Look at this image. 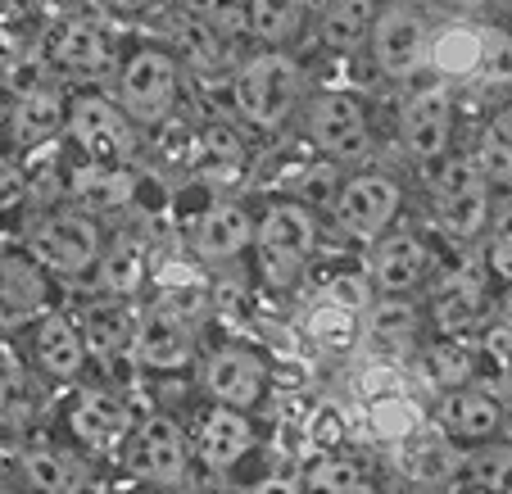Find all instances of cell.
<instances>
[{"label":"cell","instance_id":"13","mask_svg":"<svg viewBox=\"0 0 512 494\" xmlns=\"http://www.w3.org/2000/svg\"><path fill=\"white\" fill-rule=\"evenodd\" d=\"M454 127V87L445 82H426V87L408 91V100L399 105V146L422 168H435L445 155H454Z\"/></svg>","mask_w":512,"mask_h":494},{"label":"cell","instance_id":"15","mask_svg":"<svg viewBox=\"0 0 512 494\" xmlns=\"http://www.w3.org/2000/svg\"><path fill=\"white\" fill-rule=\"evenodd\" d=\"M64 427L87 454H123L136 431V413L118 390L78 386L64 404Z\"/></svg>","mask_w":512,"mask_h":494},{"label":"cell","instance_id":"46","mask_svg":"<svg viewBox=\"0 0 512 494\" xmlns=\"http://www.w3.org/2000/svg\"><path fill=\"white\" fill-rule=\"evenodd\" d=\"M0 494H19V490H0Z\"/></svg>","mask_w":512,"mask_h":494},{"label":"cell","instance_id":"17","mask_svg":"<svg viewBox=\"0 0 512 494\" xmlns=\"http://www.w3.org/2000/svg\"><path fill=\"white\" fill-rule=\"evenodd\" d=\"M200 386L218 408H259L268 395V363L250 345H218L200 363Z\"/></svg>","mask_w":512,"mask_h":494},{"label":"cell","instance_id":"30","mask_svg":"<svg viewBox=\"0 0 512 494\" xmlns=\"http://www.w3.org/2000/svg\"><path fill=\"white\" fill-rule=\"evenodd\" d=\"M304 336H309L322 354H349V349H358V340L368 336V327H363V313L318 295V300L309 304V313H304Z\"/></svg>","mask_w":512,"mask_h":494},{"label":"cell","instance_id":"39","mask_svg":"<svg viewBox=\"0 0 512 494\" xmlns=\"http://www.w3.org/2000/svg\"><path fill=\"white\" fill-rule=\"evenodd\" d=\"M481 263L490 268L494 286H499V291H508V286H512V227H499V232H490Z\"/></svg>","mask_w":512,"mask_h":494},{"label":"cell","instance_id":"41","mask_svg":"<svg viewBox=\"0 0 512 494\" xmlns=\"http://www.w3.org/2000/svg\"><path fill=\"white\" fill-rule=\"evenodd\" d=\"M490 336H494V345H499L503 354L512 359V286H508V291H499V309H494Z\"/></svg>","mask_w":512,"mask_h":494},{"label":"cell","instance_id":"5","mask_svg":"<svg viewBox=\"0 0 512 494\" xmlns=\"http://www.w3.org/2000/svg\"><path fill=\"white\" fill-rule=\"evenodd\" d=\"M114 100L136 127H164L182 100V59L164 46L127 50L114 78Z\"/></svg>","mask_w":512,"mask_h":494},{"label":"cell","instance_id":"43","mask_svg":"<svg viewBox=\"0 0 512 494\" xmlns=\"http://www.w3.org/2000/svg\"><path fill=\"white\" fill-rule=\"evenodd\" d=\"M485 132H490L499 146L512 150V96L503 100V105H494V114H490V123H485Z\"/></svg>","mask_w":512,"mask_h":494},{"label":"cell","instance_id":"37","mask_svg":"<svg viewBox=\"0 0 512 494\" xmlns=\"http://www.w3.org/2000/svg\"><path fill=\"white\" fill-rule=\"evenodd\" d=\"M476 87L485 91H512V32L499 23H485V59Z\"/></svg>","mask_w":512,"mask_h":494},{"label":"cell","instance_id":"45","mask_svg":"<svg viewBox=\"0 0 512 494\" xmlns=\"http://www.w3.org/2000/svg\"><path fill=\"white\" fill-rule=\"evenodd\" d=\"M123 494H164V490H150V485H132V490H123Z\"/></svg>","mask_w":512,"mask_h":494},{"label":"cell","instance_id":"18","mask_svg":"<svg viewBox=\"0 0 512 494\" xmlns=\"http://www.w3.org/2000/svg\"><path fill=\"white\" fill-rule=\"evenodd\" d=\"M431 427L458 449H481L503 436V404L481 386H463L435 399Z\"/></svg>","mask_w":512,"mask_h":494},{"label":"cell","instance_id":"6","mask_svg":"<svg viewBox=\"0 0 512 494\" xmlns=\"http://www.w3.org/2000/svg\"><path fill=\"white\" fill-rule=\"evenodd\" d=\"M68 141L82 150V164L105 168H132L141 150V127L123 114L118 100L105 91H78L68 96Z\"/></svg>","mask_w":512,"mask_h":494},{"label":"cell","instance_id":"9","mask_svg":"<svg viewBox=\"0 0 512 494\" xmlns=\"http://www.w3.org/2000/svg\"><path fill=\"white\" fill-rule=\"evenodd\" d=\"M435 19L413 0H381V14L372 23L368 55L390 82H413L431 64Z\"/></svg>","mask_w":512,"mask_h":494},{"label":"cell","instance_id":"38","mask_svg":"<svg viewBox=\"0 0 512 494\" xmlns=\"http://www.w3.org/2000/svg\"><path fill=\"white\" fill-rule=\"evenodd\" d=\"M32 413H37V395H32L28 372L5 368L0 372V422L5 427H23V422H32Z\"/></svg>","mask_w":512,"mask_h":494},{"label":"cell","instance_id":"40","mask_svg":"<svg viewBox=\"0 0 512 494\" xmlns=\"http://www.w3.org/2000/svg\"><path fill=\"white\" fill-rule=\"evenodd\" d=\"M23 200H28V173L10 155H0V209H14Z\"/></svg>","mask_w":512,"mask_h":494},{"label":"cell","instance_id":"7","mask_svg":"<svg viewBox=\"0 0 512 494\" xmlns=\"http://www.w3.org/2000/svg\"><path fill=\"white\" fill-rule=\"evenodd\" d=\"M399 209H404V182L395 173H381V168H358V173L340 177L336 195L327 204L336 232L368 245L395 227Z\"/></svg>","mask_w":512,"mask_h":494},{"label":"cell","instance_id":"21","mask_svg":"<svg viewBox=\"0 0 512 494\" xmlns=\"http://www.w3.org/2000/svg\"><path fill=\"white\" fill-rule=\"evenodd\" d=\"M254 232H259V214L236 200H213L191 218V250L204 263H232L254 250Z\"/></svg>","mask_w":512,"mask_h":494},{"label":"cell","instance_id":"10","mask_svg":"<svg viewBox=\"0 0 512 494\" xmlns=\"http://www.w3.org/2000/svg\"><path fill=\"white\" fill-rule=\"evenodd\" d=\"M195 440L182 431V422L168 413H150L145 422H136L132 440L123 449V467L136 485L150 490H173L191 476Z\"/></svg>","mask_w":512,"mask_h":494},{"label":"cell","instance_id":"16","mask_svg":"<svg viewBox=\"0 0 512 494\" xmlns=\"http://www.w3.org/2000/svg\"><path fill=\"white\" fill-rule=\"evenodd\" d=\"M55 309V277L28 250L0 254V331H32Z\"/></svg>","mask_w":512,"mask_h":494},{"label":"cell","instance_id":"25","mask_svg":"<svg viewBox=\"0 0 512 494\" xmlns=\"http://www.w3.org/2000/svg\"><path fill=\"white\" fill-rule=\"evenodd\" d=\"M463 463H467V449H458L435 427L422 431L417 440H408L404 449H395V467L404 472V481L422 485V490H445V485L463 481Z\"/></svg>","mask_w":512,"mask_h":494},{"label":"cell","instance_id":"42","mask_svg":"<svg viewBox=\"0 0 512 494\" xmlns=\"http://www.w3.org/2000/svg\"><path fill=\"white\" fill-rule=\"evenodd\" d=\"M250 494H304V476H295V472H268L263 481L250 485Z\"/></svg>","mask_w":512,"mask_h":494},{"label":"cell","instance_id":"31","mask_svg":"<svg viewBox=\"0 0 512 494\" xmlns=\"http://www.w3.org/2000/svg\"><path fill=\"white\" fill-rule=\"evenodd\" d=\"M59 127H68V96L64 91H50V87L28 91L10 114V132L19 146H41Z\"/></svg>","mask_w":512,"mask_h":494},{"label":"cell","instance_id":"24","mask_svg":"<svg viewBox=\"0 0 512 494\" xmlns=\"http://www.w3.org/2000/svg\"><path fill=\"white\" fill-rule=\"evenodd\" d=\"M136 318L123 300H96L78 313L82 322V336H87V349H91V363L100 368H114V363L132 359L136 363Z\"/></svg>","mask_w":512,"mask_h":494},{"label":"cell","instance_id":"22","mask_svg":"<svg viewBox=\"0 0 512 494\" xmlns=\"http://www.w3.org/2000/svg\"><path fill=\"white\" fill-rule=\"evenodd\" d=\"M481 59H485V23L476 19H445L435 23V41H431V82H472L481 78Z\"/></svg>","mask_w":512,"mask_h":494},{"label":"cell","instance_id":"28","mask_svg":"<svg viewBox=\"0 0 512 494\" xmlns=\"http://www.w3.org/2000/svg\"><path fill=\"white\" fill-rule=\"evenodd\" d=\"M417 368H422V377L431 381L440 395L463 390V386H476V345H472V340L435 336L431 345H422Z\"/></svg>","mask_w":512,"mask_h":494},{"label":"cell","instance_id":"8","mask_svg":"<svg viewBox=\"0 0 512 494\" xmlns=\"http://www.w3.org/2000/svg\"><path fill=\"white\" fill-rule=\"evenodd\" d=\"M499 295L485 263H458L454 272L435 277L431 304H426V327L449 340H472L476 331H490Z\"/></svg>","mask_w":512,"mask_h":494},{"label":"cell","instance_id":"35","mask_svg":"<svg viewBox=\"0 0 512 494\" xmlns=\"http://www.w3.org/2000/svg\"><path fill=\"white\" fill-rule=\"evenodd\" d=\"M422 322H426V309H417L413 300H390V295H377L372 309L363 313L368 336L381 340V345H408L422 331Z\"/></svg>","mask_w":512,"mask_h":494},{"label":"cell","instance_id":"12","mask_svg":"<svg viewBox=\"0 0 512 494\" xmlns=\"http://www.w3.org/2000/svg\"><path fill=\"white\" fill-rule=\"evenodd\" d=\"M363 268H368L377 295L413 300L422 286H431L435 272H440V250H435L431 232H422V227H390L381 241H372Z\"/></svg>","mask_w":512,"mask_h":494},{"label":"cell","instance_id":"34","mask_svg":"<svg viewBox=\"0 0 512 494\" xmlns=\"http://www.w3.org/2000/svg\"><path fill=\"white\" fill-rule=\"evenodd\" d=\"M304 494H377V481L363 472V463L345 454H322L304 472Z\"/></svg>","mask_w":512,"mask_h":494},{"label":"cell","instance_id":"29","mask_svg":"<svg viewBox=\"0 0 512 494\" xmlns=\"http://www.w3.org/2000/svg\"><path fill=\"white\" fill-rule=\"evenodd\" d=\"M136 186L141 173L136 168H105V164H82L68 177V191L73 200L87 204V209H123L136 200Z\"/></svg>","mask_w":512,"mask_h":494},{"label":"cell","instance_id":"23","mask_svg":"<svg viewBox=\"0 0 512 494\" xmlns=\"http://www.w3.org/2000/svg\"><path fill=\"white\" fill-rule=\"evenodd\" d=\"M254 422L250 413L241 408H218L213 404L209 413L200 417V431H195V454L209 472H232L241 458L254 454Z\"/></svg>","mask_w":512,"mask_h":494},{"label":"cell","instance_id":"33","mask_svg":"<svg viewBox=\"0 0 512 494\" xmlns=\"http://www.w3.org/2000/svg\"><path fill=\"white\" fill-rule=\"evenodd\" d=\"M19 472L32 494H73L78 490V463L59 445H28L19 454Z\"/></svg>","mask_w":512,"mask_h":494},{"label":"cell","instance_id":"19","mask_svg":"<svg viewBox=\"0 0 512 494\" xmlns=\"http://www.w3.org/2000/svg\"><path fill=\"white\" fill-rule=\"evenodd\" d=\"M28 349H32V368H37L46 381H55V386H78L87 363H91L82 322L64 309L46 313V318L28 331Z\"/></svg>","mask_w":512,"mask_h":494},{"label":"cell","instance_id":"11","mask_svg":"<svg viewBox=\"0 0 512 494\" xmlns=\"http://www.w3.org/2000/svg\"><path fill=\"white\" fill-rule=\"evenodd\" d=\"M304 132L313 150L336 164H363L372 155V114L354 91H318L304 105Z\"/></svg>","mask_w":512,"mask_h":494},{"label":"cell","instance_id":"27","mask_svg":"<svg viewBox=\"0 0 512 494\" xmlns=\"http://www.w3.org/2000/svg\"><path fill=\"white\" fill-rule=\"evenodd\" d=\"M377 14H381V0H327L318 10V46L331 50V55L368 50Z\"/></svg>","mask_w":512,"mask_h":494},{"label":"cell","instance_id":"14","mask_svg":"<svg viewBox=\"0 0 512 494\" xmlns=\"http://www.w3.org/2000/svg\"><path fill=\"white\" fill-rule=\"evenodd\" d=\"M123 46H118L114 28L91 14L82 19H64L50 37V64L64 73V78H78L87 91H96V82L105 78H118L123 68Z\"/></svg>","mask_w":512,"mask_h":494},{"label":"cell","instance_id":"26","mask_svg":"<svg viewBox=\"0 0 512 494\" xmlns=\"http://www.w3.org/2000/svg\"><path fill=\"white\" fill-rule=\"evenodd\" d=\"M363 431H368L377 445L404 449L408 440L431 431V413H426L408 390H399V395H381V399H368V404H363Z\"/></svg>","mask_w":512,"mask_h":494},{"label":"cell","instance_id":"4","mask_svg":"<svg viewBox=\"0 0 512 494\" xmlns=\"http://www.w3.org/2000/svg\"><path fill=\"white\" fill-rule=\"evenodd\" d=\"M23 250H28L50 277L82 281L105 259V232H100V223L87 209H46V214L32 218Z\"/></svg>","mask_w":512,"mask_h":494},{"label":"cell","instance_id":"44","mask_svg":"<svg viewBox=\"0 0 512 494\" xmlns=\"http://www.w3.org/2000/svg\"><path fill=\"white\" fill-rule=\"evenodd\" d=\"M449 10H458L467 19V14H476V10H485V5H494V0H445Z\"/></svg>","mask_w":512,"mask_h":494},{"label":"cell","instance_id":"32","mask_svg":"<svg viewBox=\"0 0 512 494\" xmlns=\"http://www.w3.org/2000/svg\"><path fill=\"white\" fill-rule=\"evenodd\" d=\"M304 19H309V0H250L245 37H254L263 50H286L300 37Z\"/></svg>","mask_w":512,"mask_h":494},{"label":"cell","instance_id":"20","mask_svg":"<svg viewBox=\"0 0 512 494\" xmlns=\"http://www.w3.org/2000/svg\"><path fill=\"white\" fill-rule=\"evenodd\" d=\"M195 363V327L168 304H155L136 318V368L173 377Z\"/></svg>","mask_w":512,"mask_h":494},{"label":"cell","instance_id":"2","mask_svg":"<svg viewBox=\"0 0 512 494\" xmlns=\"http://www.w3.org/2000/svg\"><path fill=\"white\" fill-rule=\"evenodd\" d=\"M304 100V64L290 50H254L232 73V109L254 132H277Z\"/></svg>","mask_w":512,"mask_h":494},{"label":"cell","instance_id":"3","mask_svg":"<svg viewBox=\"0 0 512 494\" xmlns=\"http://www.w3.org/2000/svg\"><path fill=\"white\" fill-rule=\"evenodd\" d=\"M426 200H431V227L454 245H472L490 227V182L481 177L472 155L454 150L426 177Z\"/></svg>","mask_w":512,"mask_h":494},{"label":"cell","instance_id":"1","mask_svg":"<svg viewBox=\"0 0 512 494\" xmlns=\"http://www.w3.org/2000/svg\"><path fill=\"white\" fill-rule=\"evenodd\" d=\"M322 241L318 209L300 195H277L259 209V232H254V272L268 291H295L309 272L313 250Z\"/></svg>","mask_w":512,"mask_h":494},{"label":"cell","instance_id":"36","mask_svg":"<svg viewBox=\"0 0 512 494\" xmlns=\"http://www.w3.org/2000/svg\"><path fill=\"white\" fill-rule=\"evenodd\" d=\"M463 481L476 494H512V440H494V445L467 449Z\"/></svg>","mask_w":512,"mask_h":494}]
</instances>
